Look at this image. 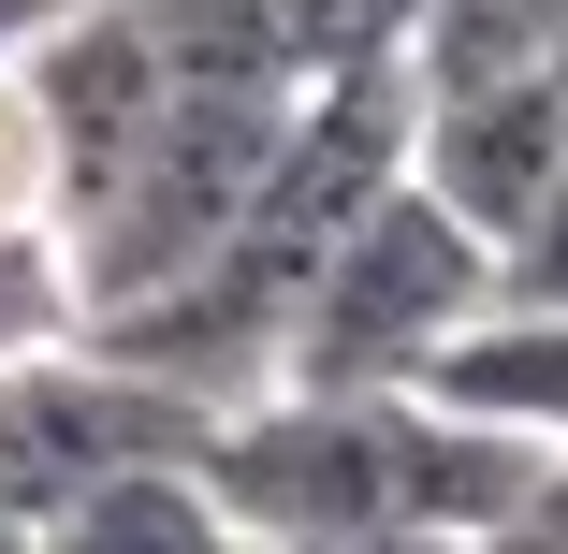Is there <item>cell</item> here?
<instances>
[{
	"label": "cell",
	"instance_id": "obj_1",
	"mask_svg": "<svg viewBox=\"0 0 568 554\" xmlns=\"http://www.w3.org/2000/svg\"><path fill=\"white\" fill-rule=\"evenodd\" d=\"M277 118H292V88H248V73H175V88H161V118L132 132V161L59 219V234H73V292H88V321L175 292L219 234H234L248 190H263Z\"/></svg>",
	"mask_w": 568,
	"mask_h": 554
},
{
	"label": "cell",
	"instance_id": "obj_2",
	"mask_svg": "<svg viewBox=\"0 0 568 554\" xmlns=\"http://www.w3.org/2000/svg\"><path fill=\"white\" fill-rule=\"evenodd\" d=\"M467 306H496V249L394 161V175L351 204V234L306 263L292 336H277V380H321V394H408Z\"/></svg>",
	"mask_w": 568,
	"mask_h": 554
},
{
	"label": "cell",
	"instance_id": "obj_3",
	"mask_svg": "<svg viewBox=\"0 0 568 554\" xmlns=\"http://www.w3.org/2000/svg\"><path fill=\"white\" fill-rule=\"evenodd\" d=\"M204 496L248 540H306V525H408V394H321V380H263L234 409H204L190 437Z\"/></svg>",
	"mask_w": 568,
	"mask_h": 554
},
{
	"label": "cell",
	"instance_id": "obj_4",
	"mask_svg": "<svg viewBox=\"0 0 568 554\" xmlns=\"http://www.w3.org/2000/svg\"><path fill=\"white\" fill-rule=\"evenodd\" d=\"M408 175L467 219L481 249H510L539 190L568 175V88L554 73H496V88H423V118H408Z\"/></svg>",
	"mask_w": 568,
	"mask_h": 554
},
{
	"label": "cell",
	"instance_id": "obj_5",
	"mask_svg": "<svg viewBox=\"0 0 568 554\" xmlns=\"http://www.w3.org/2000/svg\"><path fill=\"white\" fill-rule=\"evenodd\" d=\"M0 554H248V525L204 496L190 453H132V467H102V482L44 496Z\"/></svg>",
	"mask_w": 568,
	"mask_h": 554
},
{
	"label": "cell",
	"instance_id": "obj_6",
	"mask_svg": "<svg viewBox=\"0 0 568 554\" xmlns=\"http://www.w3.org/2000/svg\"><path fill=\"white\" fill-rule=\"evenodd\" d=\"M408 394H437V409H481V423L539 437V453H568V306H539V292H496V306H467Z\"/></svg>",
	"mask_w": 568,
	"mask_h": 554
},
{
	"label": "cell",
	"instance_id": "obj_7",
	"mask_svg": "<svg viewBox=\"0 0 568 554\" xmlns=\"http://www.w3.org/2000/svg\"><path fill=\"white\" fill-rule=\"evenodd\" d=\"M554 30L568 0H408V88H496V73H554Z\"/></svg>",
	"mask_w": 568,
	"mask_h": 554
},
{
	"label": "cell",
	"instance_id": "obj_8",
	"mask_svg": "<svg viewBox=\"0 0 568 554\" xmlns=\"http://www.w3.org/2000/svg\"><path fill=\"white\" fill-rule=\"evenodd\" d=\"M88 336V292H73V234L59 219H0V365H44Z\"/></svg>",
	"mask_w": 568,
	"mask_h": 554
},
{
	"label": "cell",
	"instance_id": "obj_9",
	"mask_svg": "<svg viewBox=\"0 0 568 554\" xmlns=\"http://www.w3.org/2000/svg\"><path fill=\"white\" fill-rule=\"evenodd\" d=\"M0 219H59V161H44V102L0 59Z\"/></svg>",
	"mask_w": 568,
	"mask_h": 554
},
{
	"label": "cell",
	"instance_id": "obj_10",
	"mask_svg": "<svg viewBox=\"0 0 568 554\" xmlns=\"http://www.w3.org/2000/svg\"><path fill=\"white\" fill-rule=\"evenodd\" d=\"M496 292H539V306H568V175L539 190V219L496 249Z\"/></svg>",
	"mask_w": 568,
	"mask_h": 554
},
{
	"label": "cell",
	"instance_id": "obj_11",
	"mask_svg": "<svg viewBox=\"0 0 568 554\" xmlns=\"http://www.w3.org/2000/svg\"><path fill=\"white\" fill-rule=\"evenodd\" d=\"M248 554H467L437 525H306V540H248Z\"/></svg>",
	"mask_w": 568,
	"mask_h": 554
},
{
	"label": "cell",
	"instance_id": "obj_12",
	"mask_svg": "<svg viewBox=\"0 0 568 554\" xmlns=\"http://www.w3.org/2000/svg\"><path fill=\"white\" fill-rule=\"evenodd\" d=\"M59 16H73V0H0V59H16L30 30H59Z\"/></svg>",
	"mask_w": 568,
	"mask_h": 554
},
{
	"label": "cell",
	"instance_id": "obj_13",
	"mask_svg": "<svg viewBox=\"0 0 568 554\" xmlns=\"http://www.w3.org/2000/svg\"><path fill=\"white\" fill-rule=\"evenodd\" d=\"M554 88H568V30H554Z\"/></svg>",
	"mask_w": 568,
	"mask_h": 554
}]
</instances>
